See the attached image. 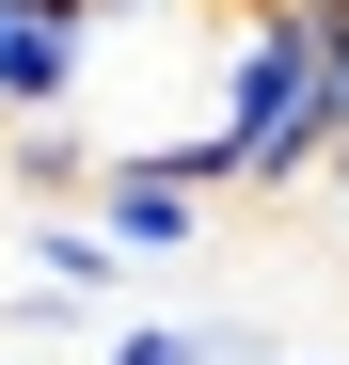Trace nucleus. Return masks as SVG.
<instances>
[{
  "instance_id": "obj_1",
  "label": "nucleus",
  "mask_w": 349,
  "mask_h": 365,
  "mask_svg": "<svg viewBox=\"0 0 349 365\" xmlns=\"http://www.w3.org/2000/svg\"><path fill=\"white\" fill-rule=\"evenodd\" d=\"M349 143V48H333V0H239V64H222V128H207V175L239 207H286L318 191Z\"/></svg>"
},
{
  "instance_id": "obj_3",
  "label": "nucleus",
  "mask_w": 349,
  "mask_h": 365,
  "mask_svg": "<svg viewBox=\"0 0 349 365\" xmlns=\"http://www.w3.org/2000/svg\"><path fill=\"white\" fill-rule=\"evenodd\" d=\"M32 111H80V16L0 0V128H32Z\"/></svg>"
},
{
  "instance_id": "obj_4",
  "label": "nucleus",
  "mask_w": 349,
  "mask_h": 365,
  "mask_svg": "<svg viewBox=\"0 0 349 365\" xmlns=\"http://www.w3.org/2000/svg\"><path fill=\"white\" fill-rule=\"evenodd\" d=\"M16 286H48V302H111V286H143V270L111 255L80 207H32V222H16Z\"/></svg>"
},
{
  "instance_id": "obj_7",
  "label": "nucleus",
  "mask_w": 349,
  "mask_h": 365,
  "mask_svg": "<svg viewBox=\"0 0 349 365\" xmlns=\"http://www.w3.org/2000/svg\"><path fill=\"white\" fill-rule=\"evenodd\" d=\"M254 365H302V349H254Z\"/></svg>"
},
{
  "instance_id": "obj_6",
  "label": "nucleus",
  "mask_w": 349,
  "mask_h": 365,
  "mask_svg": "<svg viewBox=\"0 0 349 365\" xmlns=\"http://www.w3.org/2000/svg\"><path fill=\"white\" fill-rule=\"evenodd\" d=\"M318 191H333V238H349V159H333V175H318Z\"/></svg>"
},
{
  "instance_id": "obj_5",
  "label": "nucleus",
  "mask_w": 349,
  "mask_h": 365,
  "mask_svg": "<svg viewBox=\"0 0 349 365\" xmlns=\"http://www.w3.org/2000/svg\"><path fill=\"white\" fill-rule=\"evenodd\" d=\"M95 365H254V318H111Z\"/></svg>"
},
{
  "instance_id": "obj_2",
  "label": "nucleus",
  "mask_w": 349,
  "mask_h": 365,
  "mask_svg": "<svg viewBox=\"0 0 349 365\" xmlns=\"http://www.w3.org/2000/svg\"><path fill=\"white\" fill-rule=\"evenodd\" d=\"M80 222L111 238L127 270H174V255H207V222H222V191H207V159H159V143H111L95 175H80Z\"/></svg>"
}]
</instances>
